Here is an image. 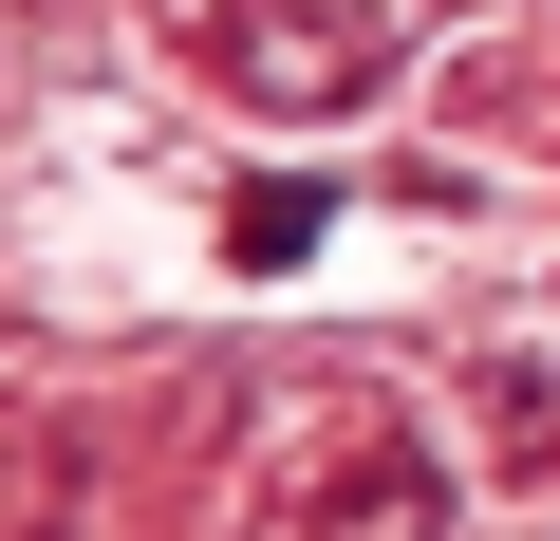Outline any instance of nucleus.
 I'll list each match as a JSON object with an SVG mask.
<instances>
[{"instance_id": "20e7f679", "label": "nucleus", "mask_w": 560, "mask_h": 541, "mask_svg": "<svg viewBox=\"0 0 560 541\" xmlns=\"http://www.w3.org/2000/svg\"><path fill=\"white\" fill-rule=\"evenodd\" d=\"M318 224H337V205H318V187H243V261H300V243H318Z\"/></svg>"}, {"instance_id": "f257e3e1", "label": "nucleus", "mask_w": 560, "mask_h": 541, "mask_svg": "<svg viewBox=\"0 0 560 541\" xmlns=\"http://www.w3.org/2000/svg\"><path fill=\"white\" fill-rule=\"evenodd\" d=\"M411 57V0H206V75L261 113H355Z\"/></svg>"}, {"instance_id": "f03ea898", "label": "nucleus", "mask_w": 560, "mask_h": 541, "mask_svg": "<svg viewBox=\"0 0 560 541\" xmlns=\"http://www.w3.org/2000/svg\"><path fill=\"white\" fill-rule=\"evenodd\" d=\"M448 522V467L411 448V430H374L355 467H337V504H318V541H430Z\"/></svg>"}, {"instance_id": "7ed1b4c3", "label": "nucleus", "mask_w": 560, "mask_h": 541, "mask_svg": "<svg viewBox=\"0 0 560 541\" xmlns=\"http://www.w3.org/2000/svg\"><path fill=\"white\" fill-rule=\"evenodd\" d=\"M486 392H504V467H523V485H560V355H504Z\"/></svg>"}]
</instances>
